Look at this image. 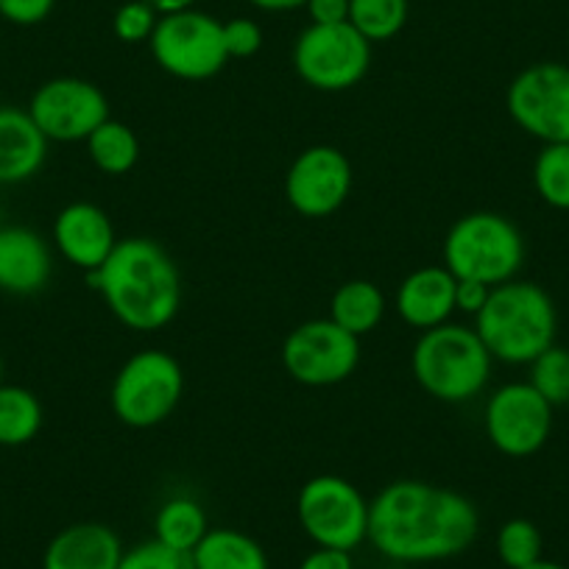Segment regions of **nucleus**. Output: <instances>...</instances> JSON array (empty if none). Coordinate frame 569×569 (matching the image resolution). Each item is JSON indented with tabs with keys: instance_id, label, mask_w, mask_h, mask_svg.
I'll return each instance as SVG.
<instances>
[{
	"instance_id": "17",
	"label": "nucleus",
	"mask_w": 569,
	"mask_h": 569,
	"mask_svg": "<svg viewBox=\"0 0 569 569\" xmlns=\"http://www.w3.org/2000/svg\"><path fill=\"white\" fill-rule=\"evenodd\" d=\"M458 279L445 266H421L397 288V313L413 330H433L456 313Z\"/></svg>"
},
{
	"instance_id": "25",
	"label": "nucleus",
	"mask_w": 569,
	"mask_h": 569,
	"mask_svg": "<svg viewBox=\"0 0 569 569\" xmlns=\"http://www.w3.org/2000/svg\"><path fill=\"white\" fill-rule=\"evenodd\" d=\"M408 23V0H349V26L366 40H393Z\"/></svg>"
},
{
	"instance_id": "21",
	"label": "nucleus",
	"mask_w": 569,
	"mask_h": 569,
	"mask_svg": "<svg viewBox=\"0 0 569 569\" xmlns=\"http://www.w3.org/2000/svg\"><path fill=\"white\" fill-rule=\"evenodd\" d=\"M190 556L196 569H268L260 541L234 528H210Z\"/></svg>"
},
{
	"instance_id": "10",
	"label": "nucleus",
	"mask_w": 569,
	"mask_h": 569,
	"mask_svg": "<svg viewBox=\"0 0 569 569\" xmlns=\"http://www.w3.org/2000/svg\"><path fill=\"white\" fill-rule=\"evenodd\" d=\"M360 363V338L349 336L332 319H310L293 327L282 343V366L308 388H327L349 380Z\"/></svg>"
},
{
	"instance_id": "4",
	"label": "nucleus",
	"mask_w": 569,
	"mask_h": 569,
	"mask_svg": "<svg viewBox=\"0 0 569 569\" xmlns=\"http://www.w3.org/2000/svg\"><path fill=\"white\" fill-rule=\"evenodd\" d=\"M491 363L495 358L475 327L452 325V321L421 332L410 352V371L421 391L450 405L478 397L489 386Z\"/></svg>"
},
{
	"instance_id": "32",
	"label": "nucleus",
	"mask_w": 569,
	"mask_h": 569,
	"mask_svg": "<svg viewBox=\"0 0 569 569\" xmlns=\"http://www.w3.org/2000/svg\"><path fill=\"white\" fill-rule=\"evenodd\" d=\"M57 0H0V18L14 26H37L53 12Z\"/></svg>"
},
{
	"instance_id": "28",
	"label": "nucleus",
	"mask_w": 569,
	"mask_h": 569,
	"mask_svg": "<svg viewBox=\"0 0 569 569\" xmlns=\"http://www.w3.org/2000/svg\"><path fill=\"white\" fill-rule=\"evenodd\" d=\"M497 556L508 569H522L541 558V533L530 519H508L497 530Z\"/></svg>"
},
{
	"instance_id": "35",
	"label": "nucleus",
	"mask_w": 569,
	"mask_h": 569,
	"mask_svg": "<svg viewBox=\"0 0 569 569\" xmlns=\"http://www.w3.org/2000/svg\"><path fill=\"white\" fill-rule=\"evenodd\" d=\"M299 569H355L352 552L332 550V547H316L313 552L302 558Z\"/></svg>"
},
{
	"instance_id": "1",
	"label": "nucleus",
	"mask_w": 569,
	"mask_h": 569,
	"mask_svg": "<svg viewBox=\"0 0 569 569\" xmlns=\"http://www.w3.org/2000/svg\"><path fill=\"white\" fill-rule=\"evenodd\" d=\"M480 530L469 497L427 480H393L369 502V541L397 563H430L461 556Z\"/></svg>"
},
{
	"instance_id": "29",
	"label": "nucleus",
	"mask_w": 569,
	"mask_h": 569,
	"mask_svg": "<svg viewBox=\"0 0 569 569\" xmlns=\"http://www.w3.org/2000/svg\"><path fill=\"white\" fill-rule=\"evenodd\" d=\"M118 569H196L193 556L151 539L123 552Z\"/></svg>"
},
{
	"instance_id": "23",
	"label": "nucleus",
	"mask_w": 569,
	"mask_h": 569,
	"mask_svg": "<svg viewBox=\"0 0 569 569\" xmlns=\"http://www.w3.org/2000/svg\"><path fill=\"white\" fill-rule=\"evenodd\" d=\"M207 530H210L207 513L193 497H171V500L162 502L154 517V539L166 547H173V550L193 552L207 536Z\"/></svg>"
},
{
	"instance_id": "33",
	"label": "nucleus",
	"mask_w": 569,
	"mask_h": 569,
	"mask_svg": "<svg viewBox=\"0 0 569 569\" xmlns=\"http://www.w3.org/2000/svg\"><path fill=\"white\" fill-rule=\"evenodd\" d=\"M305 7L316 26L349 23V0H308Z\"/></svg>"
},
{
	"instance_id": "26",
	"label": "nucleus",
	"mask_w": 569,
	"mask_h": 569,
	"mask_svg": "<svg viewBox=\"0 0 569 569\" xmlns=\"http://www.w3.org/2000/svg\"><path fill=\"white\" fill-rule=\"evenodd\" d=\"M533 188L552 210H569V142H550L533 162Z\"/></svg>"
},
{
	"instance_id": "27",
	"label": "nucleus",
	"mask_w": 569,
	"mask_h": 569,
	"mask_svg": "<svg viewBox=\"0 0 569 569\" xmlns=\"http://www.w3.org/2000/svg\"><path fill=\"white\" fill-rule=\"evenodd\" d=\"M530 386L552 405H569V349L556 347L539 355V358L530 363Z\"/></svg>"
},
{
	"instance_id": "12",
	"label": "nucleus",
	"mask_w": 569,
	"mask_h": 569,
	"mask_svg": "<svg viewBox=\"0 0 569 569\" xmlns=\"http://www.w3.org/2000/svg\"><path fill=\"white\" fill-rule=\"evenodd\" d=\"M483 427L497 452L530 458L550 439L552 405L530 382H508L486 402Z\"/></svg>"
},
{
	"instance_id": "14",
	"label": "nucleus",
	"mask_w": 569,
	"mask_h": 569,
	"mask_svg": "<svg viewBox=\"0 0 569 569\" xmlns=\"http://www.w3.org/2000/svg\"><path fill=\"white\" fill-rule=\"evenodd\" d=\"M352 162L336 146H310L284 173V199L299 216L327 218L352 193Z\"/></svg>"
},
{
	"instance_id": "3",
	"label": "nucleus",
	"mask_w": 569,
	"mask_h": 569,
	"mask_svg": "<svg viewBox=\"0 0 569 569\" xmlns=\"http://www.w3.org/2000/svg\"><path fill=\"white\" fill-rule=\"evenodd\" d=\"M556 305L536 282L511 279L491 288L475 316V332L500 363L530 366L556 343Z\"/></svg>"
},
{
	"instance_id": "18",
	"label": "nucleus",
	"mask_w": 569,
	"mask_h": 569,
	"mask_svg": "<svg viewBox=\"0 0 569 569\" xmlns=\"http://www.w3.org/2000/svg\"><path fill=\"white\" fill-rule=\"evenodd\" d=\"M123 541L103 522H76L46 547L42 569H118Z\"/></svg>"
},
{
	"instance_id": "31",
	"label": "nucleus",
	"mask_w": 569,
	"mask_h": 569,
	"mask_svg": "<svg viewBox=\"0 0 569 569\" xmlns=\"http://www.w3.org/2000/svg\"><path fill=\"white\" fill-rule=\"evenodd\" d=\"M223 48L229 59H249L262 48V29L249 18H234L223 23Z\"/></svg>"
},
{
	"instance_id": "7",
	"label": "nucleus",
	"mask_w": 569,
	"mask_h": 569,
	"mask_svg": "<svg viewBox=\"0 0 569 569\" xmlns=\"http://www.w3.org/2000/svg\"><path fill=\"white\" fill-rule=\"evenodd\" d=\"M297 517L316 547L352 552L369 541V500L338 475H319L299 489Z\"/></svg>"
},
{
	"instance_id": "39",
	"label": "nucleus",
	"mask_w": 569,
	"mask_h": 569,
	"mask_svg": "<svg viewBox=\"0 0 569 569\" xmlns=\"http://www.w3.org/2000/svg\"><path fill=\"white\" fill-rule=\"evenodd\" d=\"M0 386H3V358H0Z\"/></svg>"
},
{
	"instance_id": "34",
	"label": "nucleus",
	"mask_w": 569,
	"mask_h": 569,
	"mask_svg": "<svg viewBox=\"0 0 569 569\" xmlns=\"http://www.w3.org/2000/svg\"><path fill=\"white\" fill-rule=\"evenodd\" d=\"M489 284L483 282H475V279H458V288H456V310H463L469 316H478L480 308L486 305L489 299Z\"/></svg>"
},
{
	"instance_id": "20",
	"label": "nucleus",
	"mask_w": 569,
	"mask_h": 569,
	"mask_svg": "<svg viewBox=\"0 0 569 569\" xmlns=\"http://www.w3.org/2000/svg\"><path fill=\"white\" fill-rule=\"evenodd\" d=\"M341 330L349 336L363 338L375 332L386 319V297L369 279H349L338 284V291L330 299V316Z\"/></svg>"
},
{
	"instance_id": "5",
	"label": "nucleus",
	"mask_w": 569,
	"mask_h": 569,
	"mask_svg": "<svg viewBox=\"0 0 569 569\" xmlns=\"http://www.w3.org/2000/svg\"><path fill=\"white\" fill-rule=\"evenodd\" d=\"M441 260L456 279L497 288L517 279L525 262V238L517 223L500 212H469L447 232Z\"/></svg>"
},
{
	"instance_id": "6",
	"label": "nucleus",
	"mask_w": 569,
	"mask_h": 569,
	"mask_svg": "<svg viewBox=\"0 0 569 569\" xmlns=\"http://www.w3.org/2000/svg\"><path fill=\"white\" fill-rule=\"evenodd\" d=\"M184 397L182 363L166 349H140L114 375L109 405L120 425L149 430L173 416Z\"/></svg>"
},
{
	"instance_id": "16",
	"label": "nucleus",
	"mask_w": 569,
	"mask_h": 569,
	"mask_svg": "<svg viewBox=\"0 0 569 569\" xmlns=\"http://www.w3.org/2000/svg\"><path fill=\"white\" fill-rule=\"evenodd\" d=\"M53 254L48 240L29 227H0V291L34 297L51 282Z\"/></svg>"
},
{
	"instance_id": "30",
	"label": "nucleus",
	"mask_w": 569,
	"mask_h": 569,
	"mask_svg": "<svg viewBox=\"0 0 569 569\" xmlns=\"http://www.w3.org/2000/svg\"><path fill=\"white\" fill-rule=\"evenodd\" d=\"M157 23H160V14L146 3V0H129L114 12L112 29L114 37L126 46H137V42L151 40Z\"/></svg>"
},
{
	"instance_id": "38",
	"label": "nucleus",
	"mask_w": 569,
	"mask_h": 569,
	"mask_svg": "<svg viewBox=\"0 0 569 569\" xmlns=\"http://www.w3.org/2000/svg\"><path fill=\"white\" fill-rule=\"evenodd\" d=\"M522 569H567V567H561V563H556V561H547V558H539V561L528 563V567H522Z\"/></svg>"
},
{
	"instance_id": "13",
	"label": "nucleus",
	"mask_w": 569,
	"mask_h": 569,
	"mask_svg": "<svg viewBox=\"0 0 569 569\" xmlns=\"http://www.w3.org/2000/svg\"><path fill=\"white\" fill-rule=\"evenodd\" d=\"M29 114L53 142H81L109 120V98L98 84L76 76L46 81L31 96Z\"/></svg>"
},
{
	"instance_id": "9",
	"label": "nucleus",
	"mask_w": 569,
	"mask_h": 569,
	"mask_svg": "<svg viewBox=\"0 0 569 569\" xmlns=\"http://www.w3.org/2000/svg\"><path fill=\"white\" fill-rule=\"evenodd\" d=\"M149 42L157 64L173 79L207 81L221 73L229 62L223 48V23L196 9L160 18Z\"/></svg>"
},
{
	"instance_id": "15",
	"label": "nucleus",
	"mask_w": 569,
	"mask_h": 569,
	"mask_svg": "<svg viewBox=\"0 0 569 569\" xmlns=\"http://www.w3.org/2000/svg\"><path fill=\"white\" fill-rule=\"evenodd\" d=\"M53 246L70 266L92 273L107 262L118 246L112 218L90 201H73L62 207L53 221Z\"/></svg>"
},
{
	"instance_id": "36",
	"label": "nucleus",
	"mask_w": 569,
	"mask_h": 569,
	"mask_svg": "<svg viewBox=\"0 0 569 569\" xmlns=\"http://www.w3.org/2000/svg\"><path fill=\"white\" fill-rule=\"evenodd\" d=\"M151 9H154L157 14H179V12H188V9H193L196 0H146Z\"/></svg>"
},
{
	"instance_id": "24",
	"label": "nucleus",
	"mask_w": 569,
	"mask_h": 569,
	"mask_svg": "<svg viewBox=\"0 0 569 569\" xmlns=\"http://www.w3.org/2000/svg\"><path fill=\"white\" fill-rule=\"evenodd\" d=\"M84 142L92 166L107 177H123L140 160V140L123 120H103Z\"/></svg>"
},
{
	"instance_id": "11",
	"label": "nucleus",
	"mask_w": 569,
	"mask_h": 569,
	"mask_svg": "<svg viewBox=\"0 0 569 569\" xmlns=\"http://www.w3.org/2000/svg\"><path fill=\"white\" fill-rule=\"evenodd\" d=\"M506 107L513 123L545 146L569 142V68L561 62L525 68L508 84Z\"/></svg>"
},
{
	"instance_id": "8",
	"label": "nucleus",
	"mask_w": 569,
	"mask_h": 569,
	"mask_svg": "<svg viewBox=\"0 0 569 569\" xmlns=\"http://www.w3.org/2000/svg\"><path fill=\"white\" fill-rule=\"evenodd\" d=\"M293 68L313 90H352L371 68V42L349 23H310L293 46Z\"/></svg>"
},
{
	"instance_id": "37",
	"label": "nucleus",
	"mask_w": 569,
	"mask_h": 569,
	"mask_svg": "<svg viewBox=\"0 0 569 569\" xmlns=\"http://www.w3.org/2000/svg\"><path fill=\"white\" fill-rule=\"evenodd\" d=\"M249 3L262 12H293V9H302L308 0H249Z\"/></svg>"
},
{
	"instance_id": "19",
	"label": "nucleus",
	"mask_w": 569,
	"mask_h": 569,
	"mask_svg": "<svg viewBox=\"0 0 569 569\" xmlns=\"http://www.w3.org/2000/svg\"><path fill=\"white\" fill-rule=\"evenodd\" d=\"M48 137L29 109L0 107V184H23L42 171Z\"/></svg>"
},
{
	"instance_id": "22",
	"label": "nucleus",
	"mask_w": 569,
	"mask_h": 569,
	"mask_svg": "<svg viewBox=\"0 0 569 569\" xmlns=\"http://www.w3.org/2000/svg\"><path fill=\"white\" fill-rule=\"evenodd\" d=\"M42 402L23 386H0V447H26L42 430Z\"/></svg>"
},
{
	"instance_id": "2",
	"label": "nucleus",
	"mask_w": 569,
	"mask_h": 569,
	"mask_svg": "<svg viewBox=\"0 0 569 569\" xmlns=\"http://www.w3.org/2000/svg\"><path fill=\"white\" fill-rule=\"evenodd\" d=\"M90 282L107 302L109 313L137 332L171 325L182 305V277L173 257L151 238L118 240L112 254Z\"/></svg>"
}]
</instances>
